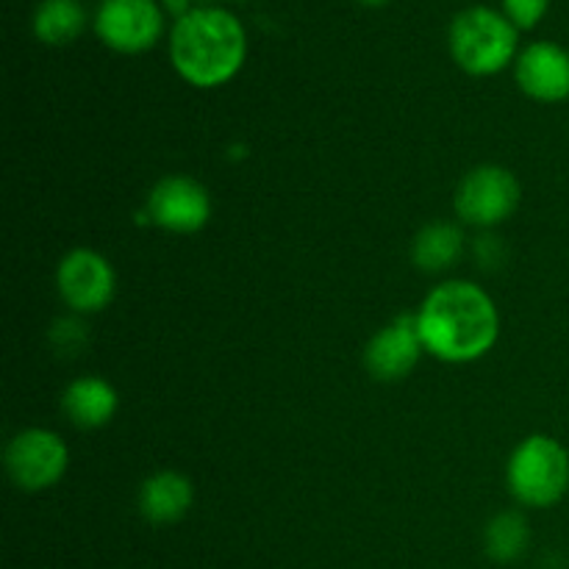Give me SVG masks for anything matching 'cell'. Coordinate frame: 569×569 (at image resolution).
<instances>
[{"instance_id":"obj_1","label":"cell","mask_w":569,"mask_h":569,"mask_svg":"<svg viewBox=\"0 0 569 569\" xmlns=\"http://www.w3.org/2000/svg\"><path fill=\"white\" fill-rule=\"evenodd\" d=\"M415 317L426 353L448 365L483 359L498 342V306L478 283L445 281L422 300Z\"/></svg>"},{"instance_id":"obj_2","label":"cell","mask_w":569,"mask_h":569,"mask_svg":"<svg viewBox=\"0 0 569 569\" xmlns=\"http://www.w3.org/2000/svg\"><path fill=\"white\" fill-rule=\"evenodd\" d=\"M248 59V33L242 20L222 6H194L172 22L170 61L178 76L200 89L231 81Z\"/></svg>"},{"instance_id":"obj_3","label":"cell","mask_w":569,"mask_h":569,"mask_svg":"<svg viewBox=\"0 0 569 569\" xmlns=\"http://www.w3.org/2000/svg\"><path fill=\"white\" fill-rule=\"evenodd\" d=\"M520 28L498 9L470 6L448 28V48L456 64L470 76H498L517 61Z\"/></svg>"},{"instance_id":"obj_4","label":"cell","mask_w":569,"mask_h":569,"mask_svg":"<svg viewBox=\"0 0 569 569\" xmlns=\"http://www.w3.org/2000/svg\"><path fill=\"white\" fill-rule=\"evenodd\" d=\"M506 483L517 503L528 509H550L569 489V453L548 433L522 439L506 467Z\"/></svg>"},{"instance_id":"obj_5","label":"cell","mask_w":569,"mask_h":569,"mask_svg":"<svg viewBox=\"0 0 569 569\" xmlns=\"http://www.w3.org/2000/svg\"><path fill=\"white\" fill-rule=\"evenodd\" d=\"M520 181L500 164H481L461 178L456 189V214L476 228H495L520 206Z\"/></svg>"},{"instance_id":"obj_6","label":"cell","mask_w":569,"mask_h":569,"mask_svg":"<svg viewBox=\"0 0 569 569\" xmlns=\"http://www.w3.org/2000/svg\"><path fill=\"white\" fill-rule=\"evenodd\" d=\"M92 26L106 48L137 56L153 48L164 33V9L161 0H100Z\"/></svg>"},{"instance_id":"obj_7","label":"cell","mask_w":569,"mask_h":569,"mask_svg":"<svg viewBox=\"0 0 569 569\" xmlns=\"http://www.w3.org/2000/svg\"><path fill=\"white\" fill-rule=\"evenodd\" d=\"M70 450L64 439L48 428H28L17 433L6 448V470L11 481L26 492H42L64 478Z\"/></svg>"},{"instance_id":"obj_8","label":"cell","mask_w":569,"mask_h":569,"mask_svg":"<svg viewBox=\"0 0 569 569\" xmlns=\"http://www.w3.org/2000/svg\"><path fill=\"white\" fill-rule=\"evenodd\" d=\"M56 287L61 300L78 315H98L114 300L117 276L103 253L89 248H76L61 259L56 272Z\"/></svg>"},{"instance_id":"obj_9","label":"cell","mask_w":569,"mask_h":569,"mask_svg":"<svg viewBox=\"0 0 569 569\" xmlns=\"http://www.w3.org/2000/svg\"><path fill=\"white\" fill-rule=\"evenodd\" d=\"M148 220L170 233H194L209 222L211 198L200 181L189 176H167L150 189Z\"/></svg>"},{"instance_id":"obj_10","label":"cell","mask_w":569,"mask_h":569,"mask_svg":"<svg viewBox=\"0 0 569 569\" xmlns=\"http://www.w3.org/2000/svg\"><path fill=\"white\" fill-rule=\"evenodd\" d=\"M515 78L537 103H561L569 98V50L548 39L526 44L515 61Z\"/></svg>"},{"instance_id":"obj_11","label":"cell","mask_w":569,"mask_h":569,"mask_svg":"<svg viewBox=\"0 0 569 569\" xmlns=\"http://www.w3.org/2000/svg\"><path fill=\"white\" fill-rule=\"evenodd\" d=\"M422 350L426 348H422L417 317L400 315L370 339L365 350V365L376 381H403L417 367Z\"/></svg>"},{"instance_id":"obj_12","label":"cell","mask_w":569,"mask_h":569,"mask_svg":"<svg viewBox=\"0 0 569 569\" xmlns=\"http://www.w3.org/2000/svg\"><path fill=\"white\" fill-rule=\"evenodd\" d=\"M194 489L187 476L176 470H161L150 476L139 489V511L153 526H172L192 509Z\"/></svg>"},{"instance_id":"obj_13","label":"cell","mask_w":569,"mask_h":569,"mask_svg":"<svg viewBox=\"0 0 569 569\" xmlns=\"http://www.w3.org/2000/svg\"><path fill=\"white\" fill-rule=\"evenodd\" d=\"M117 406H120L117 389L100 376L76 378L61 395L64 415L70 417L72 426L83 428V431H94V428H103L106 422H111V417L117 415Z\"/></svg>"},{"instance_id":"obj_14","label":"cell","mask_w":569,"mask_h":569,"mask_svg":"<svg viewBox=\"0 0 569 569\" xmlns=\"http://www.w3.org/2000/svg\"><path fill=\"white\" fill-rule=\"evenodd\" d=\"M465 231L453 222H431L411 242V259L422 272H445L465 256Z\"/></svg>"},{"instance_id":"obj_15","label":"cell","mask_w":569,"mask_h":569,"mask_svg":"<svg viewBox=\"0 0 569 569\" xmlns=\"http://www.w3.org/2000/svg\"><path fill=\"white\" fill-rule=\"evenodd\" d=\"M87 9L81 0H39L33 9V37L44 44H70L87 31Z\"/></svg>"},{"instance_id":"obj_16","label":"cell","mask_w":569,"mask_h":569,"mask_svg":"<svg viewBox=\"0 0 569 569\" xmlns=\"http://www.w3.org/2000/svg\"><path fill=\"white\" fill-rule=\"evenodd\" d=\"M528 545H531V526L520 511H500L487 522L483 550L498 565H511V561L522 559Z\"/></svg>"},{"instance_id":"obj_17","label":"cell","mask_w":569,"mask_h":569,"mask_svg":"<svg viewBox=\"0 0 569 569\" xmlns=\"http://www.w3.org/2000/svg\"><path fill=\"white\" fill-rule=\"evenodd\" d=\"M548 9L550 0H503V14L522 31L537 28L548 14Z\"/></svg>"},{"instance_id":"obj_18","label":"cell","mask_w":569,"mask_h":569,"mask_svg":"<svg viewBox=\"0 0 569 569\" xmlns=\"http://www.w3.org/2000/svg\"><path fill=\"white\" fill-rule=\"evenodd\" d=\"M53 342L59 350L76 353L87 342V333H83V326H78L76 320H61L53 326Z\"/></svg>"},{"instance_id":"obj_19","label":"cell","mask_w":569,"mask_h":569,"mask_svg":"<svg viewBox=\"0 0 569 569\" xmlns=\"http://www.w3.org/2000/svg\"><path fill=\"white\" fill-rule=\"evenodd\" d=\"M503 244H500L498 237H492V233H487V237H481L476 242V259L481 267H498L500 261H503Z\"/></svg>"},{"instance_id":"obj_20","label":"cell","mask_w":569,"mask_h":569,"mask_svg":"<svg viewBox=\"0 0 569 569\" xmlns=\"http://www.w3.org/2000/svg\"><path fill=\"white\" fill-rule=\"evenodd\" d=\"M161 9H164V14H172L176 20H181L183 14H189V11L194 9L192 0H161Z\"/></svg>"},{"instance_id":"obj_21","label":"cell","mask_w":569,"mask_h":569,"mask_svg":"<svg viewBox=\"0 0 569 569\" xmlns=\"http://www.w3.org/2000/svg\"><path fill=\"white\" fill-rule=\"evenodd\" d=\"M359 3H365V6H383V3H387V0H359Z\"/></svg>"},{"instance_id":"obj_22","label":"cell","mask_w":569,"mask_h":569,"mask_svg":"<svg viewBox=\"0 0 569 569\" xmlns=\"http://www.w3.org/2000/svg\"><path fill=\"white\" fill-rule=\"evenodd\" d=\"M200 6H214V0H198Z\"/></svg>"}]
</instances>
